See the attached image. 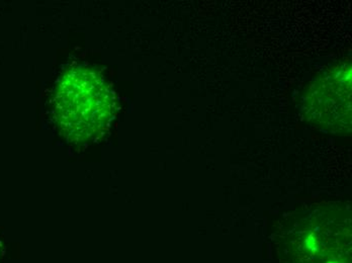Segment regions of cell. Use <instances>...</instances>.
<instances>
[{
    "label": "cell",
    "instance_id": "1",
    "mask_svg": "<svg viewBox=\"0 0 352 263\" xmlns=\"http://www.w3.org/2000/svg\"><path fill=\"white\" fill-rule=\"evenodd\" d=\"M51 111L58 132L67 142L87 144L100 138L115 117V93L94 66L73 64L56 81Z\"/></svg>",
    "mask_w": 352,
    "mask_h": 263
},
{
    "label": "cell",
    "instance_id": "2",
    "mask_svg": "<svg viewBox=\"0 0 352 263\" xmlns=\"http://www.w3.org/2000/svg\"><path fill=\"white\" fill-rule=\"evenodd\" d=\"M278 249L283 263H351V211L315 207L283 230Z\"/></svg>",
    "mask_w": 352,
    "mask_h": 263
},
{
    "label": "cell",
    "instance_id": "3",
    "mask_svg": "<svg viewBox=\"0 0 352 263\" xmlns=\"http://www.w3.org/2000/svg\"><path fill=\"white\" fill-rule=\"evenodd\" d=\"M310 121L335 133H351V65L335 68L315 81L305 100Z\"/></svg>",
    "mask_w": 352,
    "mask_h": 263
},
{
    "label": "cell",
    "instance_id": "4",
    "mask_svg": "<svg viewBox=\"0 0 352 263\" xmlns=\"http://www.w3.org/2000/svg\"><path fill=\"white\" fill-rule=\"evenodd\" d=\"M2 249H3V247L0 244V263L2 262Z\"/></svg>",
    "mask_w": 352,
    "mask_h": 263
}]
</instances>
